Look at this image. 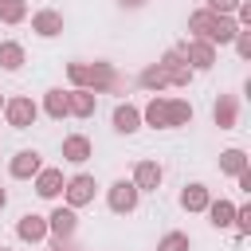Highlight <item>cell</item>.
Returning <instances> with one entry per match:
<instances>
[{
	"label": "cell",
	"mask_w": 251,
	"mask_h": 251,
	"mask_svg": "<svg viewBox=\"0 0 251 251\" xmlns=\"http://www.w3.org/2000/svg\"><path fill=\"white\" fill-rule=\"evenodd\" d=\"M188 31H196L192 39H204V43L220 47V43H231V39H235L239 24H235L231 16H216V12L200 8V12H192V16H188Z\"/></svg>",
	"instance_id": "obj_1"
},
{
	"label": "cell",
	"mask_w": 251,
	"mask_h": 251,
	"mask_svg": "<svg viewBox=\"0 0 251 251\" xmlns=\"http://www.w3.org/2000/svg\"><path fill=\"white\" fill-rule=\"evenodd\" d=\"M94 192H98V184H94V176L90 173H78V176H71L67 184H63V200H67V208H86L90 200H94Z\"/></svg>",
	"instance_id": "obj_2"
},
{
	"label": "cell",
	"mask_w": 251,
	"mask_h": 251,
	"mask_svg": "<svg viewBox=\"0 0 251 251\" xmlns=\"http://www.w3.org/2000/svg\"><path fill=\"white\" fill-rule=\"evenodd\" d=\"M137 200H141V192L133 188V180H114V184L106 188V204H110V212H118V216L137 212Z\"/></svg>",
	"instance_id": "obj_3"
},
{
	"label": "cell",
	"mask_w": 251,
	"mask_h": 251,
	"mask_svg": "<svg viewBox=\"0 0 251 251\" xmlns=\"http://www.w3.org/2000/svg\"><path fill=\"white\" fill-rule=\"evenodd\" d=\"M4 118H8V126L12 129H31L35 126V118H39V106L31 102V98H8L4 102Z\"/></svg>",
	"instance_id": "obj_4"
},
{
	"label": "cell",
	"mask_w": 251,
	"mask_h": 251,
	"mask_svg": "<svg viewBox=\"0 0 251 251\" xmlns=\"http://www.w3.org/2000/svg\"><path fill=\"white\" fill-rule=\"evenodd\" d=\"M157 63H161V71H165V78H169V86H188V82H192V75H196V71H192V67L184 63V55H180V47H173V51H165V55H161Z\"/></svg>",
	"instance_id": "obj_5"
},
{
	"label": "cell",
	"mask_w": 251,
	"mask_h": 251,
	"mask_svg": "<svg viewBox=\"0 0 251 251\" xmlns=\"http://www.w3.org/2000/svg\"><path fill=\"white\" fill-rule=\"evenodd\" d=\"M180 55H184V63H188L192 71H212V67H216V47L204 43V39H188V43L180 47Z\"/></svg>",
	"instance_id": "obj_6"
},
{
	"label": "cell",
	"mask_w": 251,
	"mask_h": 251,
	"mask_svg": "<svg viewBox=\"0 0 251 251\" xmlns=\"http://www.w3.org/2000/svg\"><path fill=\"white\" fill-rule=\"evenodd\" d=\"M161 180H165V169L157 161H137L133 165V188L137 192H157Z\"/></svg>",
	"instance_id": "obj_7"
},
{
	"label": "cell",
	"mask_w": 251,
	"mask_h": 251,
	"mask_svg": "<svg viewBox=\"0 0 251 251\" xmlns=\"http://www.w3.org/2000/svg\"><path fill=\"white\" fill-rule=\"evenodd\" d=\"M75 227H78L75 208H55V212L47 216V235H55V239H63V243L75 235Z\"/></svg>",
	"instance_id": "obj_8"
},
{
	"label": "cell",
	"mask_w": 251,
	"mask_h": 251,
	"mask_svg": "<svg viewBox=\"0 0 251 251\" xmlns=\"http://www.w3.org/2000/svg\"><path fill=\"white\" fill-rule=\"evenodd\" d=\"M39 169H43V157H39L35 149H20V153L12 157V165H8V173H12L16 180H31Z\"/></svg>",
	"instance_id": "obj_9"
},
{
	"label": "cell",
	"mask_w": 251,
	"mask_h": 251,
	"mask_svg": "<svg viewBox=\"0 0 251 251\" xmlns=\"http://www.w3.org/2000/svg\"><path fill=\"white\" fill-rule=\"evenodd\" d=\"M35 196H43V200H55V196H63V169H39L35 176Z\"/></svg>",
	"instance_id": "obj_10"
},
{
	"label": "cell",
	"mask_w": 251,
	"mask_h": 251,
	"mask_svg": "<svg viewBox=\"0 0 251 251\" xmlns=\"http://www.w3.org/2000/svg\"><path fill=\"white\" fill-rule=\"evenodd\" d=\"M16 235H20L24 243H43V239H47V216H35V212L20 216V220H16Z\"/></svg>",
	"instance_id": "obj_11"
},
{
	"label": "cell",
	"mask_w": 251,
	"mask_h": 251,
	"mask_svg": "<svg viewBox=\"0 0 251 251\" xmlns=\"http://www.w3.org/2000/svg\"><path fill=\"white\" fill-rule=\"evenodd\" d=\"M31 31L43 35V39H55V35L63 31V12H55V8H39V12L31 16Z\"/></svg>",
	"instance_id": "obj_12"
},
{
	"label": "cell",
	"mask_w": 251,
	"mask_h": 251,
	"mask_svg": "<svg viewBox=\"0 0 251 251\" xmlns=\"http://www.w3.org/2000/svg\"><path fill=\"white\" fill-rule=\"evenodd\" d=\"M122 78H118V71L106 63V59H98V63H90V94H106V90H114Z\"/></svg>",
	"instance_id": "obj_13"
},
{
	"label": "cell",
	"mask_w": 251,
	"mask_h": 251,
	"mask_svg": "<svg viewBox=\"0 0 251 251\" xmlns=\"http://www.w3.org/2000/svg\"><path fill=\"white\" fill-rule=\"evenodd\" d=\"M90 157H94V145H90L86 133H71V137H63V161L82 165V161H90Z\"/></svg>",
	"instance_id": "obj_14"
},
{
	"label": "cell",
	"mask_w": 251,
	"mask_h": 251,
	"mask_svg": "<svg viewBox=\"0 0 251 251\" xmlns=\"http://www.w3.org/2000/svg\"><path fill=\"white\" fill-rule=\"evenodd\" d=\"M110 122H114V129H118V133H137V129H141V110H137L133 102H118Z\"/></svg>",
	"instance_id": "obj_15"
},
{
	"label": "cell",
	"mask_w": 251,
	"mask_h": 251,
	"mask_svg": "<svg viewBox=\"0 0 251 251\" xmlns=\"http://www.w3.org/2000/svg\"><path fill=\"white\" fill-rule=\"evenodd\" d=\"M141 126H153V129H169V98H149L145 110H141Z\"/></svg>",
	"instance_id": "obj_16"
},
{
	"label": "cell",
	"mask_w": 251,
	"mask_h": 251,
	"mask_svg": "<svg viewBox=\"0 0 251 251\" xmlns=\"http://www.w3.org/2000/svg\"><path fill=\"white\" fill-rule=\"evenodd\" d=\"M212 118H216L220 129H235V122H239V102H235L231 94H220L216 106H212Z\"/></svg>",
	"instance_id": "obj_17"
},
{
	"label": "cell",
	"mask_w": 251,
	"mask_h": 251,
	"mask_svg": "<svg viewBox=\"0 0 251 251\" xmlns=\"http://www.w3.org/2000/svg\"><path fill=\"white\" fill-rule=\"evenodd\" d=\"M208 200H212V192H208V184H200V180L184 184V192H180V208H184V212H204Z\"/></svg>",
	"instance_id": "obj_18"
},
{
	"label": "cell",
	"mask_w": 251,
	"mask_h": 251,
	"mask_svg": "<svg viewBox=\"0 0 251 251\" xmlns=\"http://www.w3.org/2000/svg\"><path fill=\"white\" fill-rule=\"evenodd\" d=\"M94 106H98V94H90V90H67V110L75 118H90Z\"/></svg>",
	"instance_id": "obj_19"
},
{
	"label": "cell",
	"mask_w": 251,
	"mask_h": 251,
	"mask_svg": "<svg viewBox=\"0 0 251 251\" xmlns=\"http://www.w3.org/2000/svg\"><path fill=\"white\" fill-rule=\"evenodd\" d=\"M204 212H208L212 227H231V224H235V204H231V200H224V196H220V200H208V208H204Z\"/></svg>",
	"instance_id": "obj_20"
},
{
	"label": "cell",
	"mask_w": 251,
	"mask_h": 251,
	"mask_svg": "<svg viewBox=\"0 0 251 251\" xmlns=\"http://www.w3.org/2000/svg\"><path fill=\"white\" fill-rule=\"evenodd\" d=\"M43 110H47V118H55V122H63L71 110H67V90L63 86H51L47 94H43Z\"/></svg>",
	"instance_id": "obj_21"
},
{
	"label": "cell",
	"mask_w": 251,
	"mask_h": 251,
	"mask_svg": "<svg viewBox=\"0 0 251 251\" xmlns=\"http://www.w3.org/2000/svg\"><path fill=\"white\" fill-rule=\"evenodd\" d=\"M27 63V55H24V43H16V39H4L0 43V67L4 71H20Z\"/></svg>",
	"instance_id": "obj_22"
},
{
	"label": "cell",
	"mask_w": 251,
	"mask_h": 251,
	"mask_svg": "<svg viewBox=\"0 0 251 251\" xmlns=\"http://www.w3.org/2000/svg\"><path fill=\"white\" fill-rule=\"evenodd\" d=\"M180 126H192V102L169 98V129H180Z\"/></svg>",
	"instance_id": "obj_23"
},
{
	"label": "cell",
	"mask_w": 251,
	"mask_h": 251,
	"mask_svg": "<svg viewBox=\"0 0 251 251\" xmlns=\"http://www.w3.org/2000/svg\"><path fill=\"white\" fill-rule=\"evenodd\" d=\"M243 169H247V153L243 149H224L220 153V173L224 176H239Z\"/></svg>",
	"instance_id": "obj_24"
},
{
	"label": "cell",
	"mask_w": 251,
	"mask_h": 251,
	"mask_svg": "<svg viewBox=\"0 0 251 251\" xmlns=\"http://www.w3.org/2000/svg\"><path fill=\"white\" fill-rule=\"evenodd\" d=\"M137 82H141L145 90H153V94L169 86V78H165V71H161V63H149V67H145V71L137 75Z\"/></svg>",
	"instance_id": "obj_25"
},
{
	"label": "cell",
	"mask_w": 251,
	"mask_h": 251,
	"mask_svg": "<svg viewBox=\"0 0 251 251\" xmlns=\"http://www.w3.org/2000/svg\"><path fill=\"white\" fill-rule=\"evenodd\" d=\"M24 20H27L24 0H0V24H24Z\"/></svg>",
	"instance_id": "obj_26"
},
{
	"label": "cell",
	"mask_w": 251,
	"mask_h": 251,
	"mask_svg": "<svg viewBox=\"0 0 251 251\" xmlns=\"http://www.w3.org/2000/svg\"><path fill=\"white\" fill-rule=\"evenodd\" d=\"M67 78L75 90H90V63H67Z\"/></svg>",
	"instance_id": "obj_27"
},
{
	"label": "cell",
	"mask_w": 251,
	"mask_h": 251,
	"mask_svg": "<svg viewBox=\"0 0 251 251\" xmlns=\"http://www.w3.org/2000/svg\"><path fill=\"white\" fill-rule=\"evenodd\" d=\"M188 247H192V239L184 231H165L157 239V251H188Z\"/></svg>",
	"instance_id": "obj_28"
},
{
	"label": "cell",
	"mask_w": 251,
	"mask_h": 251,
	"mask_svg": "<svg viewBox=\"0 0 251 251\" xmlns=\"http://www.w3.org/2000/svg\"><path fill=\"white\" fill-rule=\"evenodd\" d=\"M231 43H235V51H239V59H251V27H239Z\"/></svg>",
	"instance_id": "obj_29"
},
{
	"label": "cell",
	"mask_w": 251,
	"mask_h": 251,
	"mask_svg": "<svg viewBox=\"0 0 251 251\" xmlns=\"http://www.w3.org/2000/svg\"><path fill=\"white\" fill-rule=\"evenodd\" d=\"M239 235H247L251 231V204H243V208H235V224H231Z\"/></svg>",
	"instance_id": "obj_30"
},
{
	"label": "cell",
	"mask_w": 251,
	"mask_h": 251,
	"mask_svg": "<svg viewBox=\"0 0 251 251\" xmlns=\"http://www.w3.org/2000/svg\"><path fill=\"white\" fill-rule=\"evenodd\" d=\"M239 8V0H208V12H216V16H231Z\"/></svg>",
	"instance_id": "obj_31"
},
{
	"label": "cell",
	"mask_w": 251,
	"mask_h": 251,
	"mask_svg": "<svg viewBox=\"0 0 251 251\" xmlns=\"http://www.w3.org/2000/svg\"><path fill=\"white\" fill-rule=\"evenodd\" d=\"M239 27H251V4L247 0H239V8H235V16H231Z\"/></svg>",
	"instance_id": "obj_32"
},
{
	"label": "cell",
	"mask_w": 251,
	"mask_h": 251,
	"mask_svg": "<svg viewBox=\"0 0 251 251\" xmlns=\"http://www.w3.org/2000/svg\"><path fill=\"white\" fill-rule=\"evenodd\" d=\"M235 180H239V192H251V169H243Z\"/></svg>",
	"instance_id": "obj_33"
},
{
	"label": "cell",
	"mask_w": 251,
	"mask_h": 251,
	"mask_svg": "<svg viewBox=\"0 0 251 251\" xmlns=\"http://www.w3.org/2000/svg\"><path fill=\"white\" fill-rule=\"evenodd\" d=\"M4 204H8V188L0 184V212H4Z\"/></svg>",
	"instance_id": "obj_34"
},
{
	"label": "cell",
	"mask_w": 251,
	"mask_h": 251,
	"mask_svg": "<svg viewBox=\"0 0 251 251\" xmlns=\"http://www.w3.org/2000/svg\"><path fill=\"white\" fill-rule=\"evenodd\" d=\"M122 4H126V8H137V4H145V0H122Z\"/></svg>",
	"instance_id": "obj_35"
},
{
	"label": "cell",
	"mask_w": 251,
	"mask_h": 251,
	"mask_svg": "<svg viewBox=\"0 0 251 251\" xmlns=\"http://www.w3.org/2000/svg\"><path fill=\"white\" fill-rule=\"evenodd\" d=\"M0 110H4V94H0Z\"/></svg>",
	"instance_id": "obj_36"
},
{
	"label": "cell",
	"mask_w": 251,
	"mask_h": 251,
	"mask_svg": "<svg viewBox=\"0 0 251 251\" xmlns=\"http://www.w3.org/2000/svg\"><path fill=\"white\" fill-rule=\"evenodd\" d=\"M0 251H12V247H0Z\"/></svg>",
	"instance_id": "obj_37"
}]
</instances>
